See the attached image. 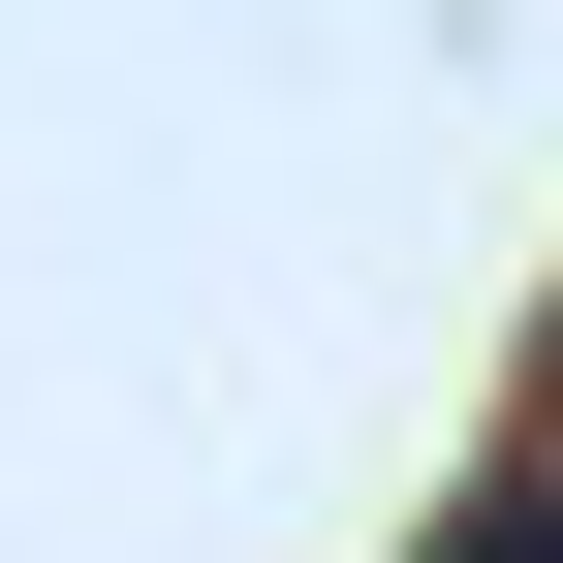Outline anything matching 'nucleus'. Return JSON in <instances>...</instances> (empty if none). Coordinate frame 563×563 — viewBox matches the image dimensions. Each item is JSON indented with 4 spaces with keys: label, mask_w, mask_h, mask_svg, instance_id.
Here are the masks:
<instances>
[{
    "label": "nucleus",
    "mask_w": 563,
    "mask_h": 563,
    "mask_svg": "<svg viewBox=\"0 0 563 563\" xmlns=\"http://www.w3.org/2000/svg\"><path fill=\"white\" fill-rule=\"evenodd\" d=\"M470 563H563V501H501V532H470Z\"/></svg>",
    "instance_id": "1"
}]
</instances>
